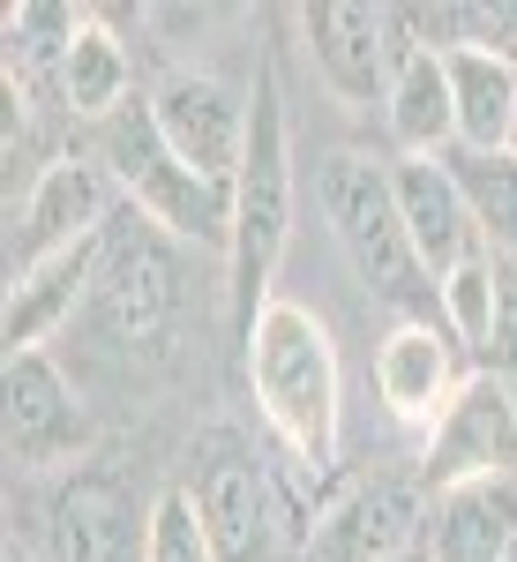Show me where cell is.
Instances as JSON below:
<instances>
[{
  "mask_svg": "<svg viewBox=\"0 0 517 562\" xmlns=\"http://www.w3.org/2000/svg\"><path fill=\"white\" fill-rule=\"evenodd\" d=\"M248 390L270 442L301 465L307 480L338 473V435H345V375H338V338L330 323L301 301H270L256 330L240 338Z\"/></svg>",
  "mask_w": 517,
  "mask_h": 562,
  "instance_id": "6da1fadb",
  "label": "cell"
},
{
  "mask_svg": "<svg viewBox=\"0 0 517 562\" xmlns=\"http://www.w3.org/2000/svg\"><path fill=\"white\" fill-rule=\"evenodd\" d=\"M315 203L330 217V240L338 256L352 262V278L368 285V301L397 307V323H428L442 315V293H435L428 262L405 233V211H397V188H390V166H368V158H323V180H315Z\"/></svg>",
  "mask_w": 517,
  "mask_h": 562,
  "instance_id": "7a4b0ae2",
  "label": "cell"
},
{
  "mask_svg": "<svg viewBox=\"0 0 517 562\" xmlns=\"http://www.w3.org/2000/svg\"><path fill=\"white\" fill-rule=\"evenodd\" d=\"M90 158L105 166L113 195H121L128 211H143L158 233L195 240V248H233V188H217V180H203L195 166L172 158V143L158 135L150 98H135L113 121H98Z\"/></svg>",
  "mask_w": 517,
  "mask_h": 562,
  "instance_id": "3957f363",
  "label": "cell"
},
{
  "mask_svg": "<svg viewBox=\"0 0 517 562\" xmlns=\"http://www.w3.org/2000/svg\"><path fill=\"white\" fill-rule=\"evenodd\" d=\"M285 240H293V143H285V105H278V83H256V105H248V166L233 180V315H240V338L256 330V315L278 293V262H285Z\"/></svg>",
  "mask_w": 517,
  "mask_h": 562,
  "instance_id": "277c9868",
  "label": "cell"
},
{
  "mask_svg": "<svg viewBox=\"0 0 517 562\" xmlns=\"http://www.w3.org/2000/svg\"><path fill=\"white\" fill-rule=\"evenodd\" d=\"M428 473H368L315 510L301 562H405L428 548Z\"/></svg>",
  "mask_w": 517,
  "mask_h": 562,
  "instance_id": "5b68a950",
  "label": "cell"
},
{
  "mask_svg": "<svg viewBox=\"0 0 517 562\" xmlns=\"http://www.w3.org/2000/svg\"><path fill=\"white\" fill-rule=\"evenodd\" d=\"M180 307V256L172 233H158L143 211H113L105 248H98V285H90V315L113 338H158L166 315Z\"/></svg>",
  "mask_w": 517,
  "mask_h": 562,
  "instance_id": "8992f818",
  "label": "cell"
},
{
  "mask_svg": "<svg viewBox=\"0 0 517 562\" xmlns=\"http://www.w3.org/2000/svg\"><path fill=\"white\" fill-rule=\"evenodd\" d=\"M301 38L315 76L330 83V98L345 105H383L397 68H405V15L397 8H368V0H315L301 8Z\"/></svg>",
  "mask_w": 517,
  "mask_h": 562,
  "instance_id": "52a82bcc",
  "label": "cell"
},
{
  "mask_svg": "<svg viewBox=\"0 0 517 562\" xmlns=\"http://www.w3.org/2000/svg\"><path fill=\"white\" fill-rule=\"evenodd\" d=\"M195 510H203V532H211L217 562H278V487L262 473V458L233 435H203L195 450V480H188Z\"/></svg>",
  "mask_w": 517,
  "mask_h": 562,
  "instance_id": "ba28073f",
  "label": "cell"
},
{
  "mask_svg": "<svg viewBox=\"0 0 517 562\" xmlns=\"http://www.w3.org/2000/svg\"><path fill=\"white\" fill-rule=\"evenodd\" d=\"M150 548V510L135 518V495L105 465H76L38 510V555L45 562H143Z\"/></svg>",
  "mask_w": 517,
  "mask_h": 562,
  "instance_id": "9c48e42d",
  "label": "cell"
},
{
  "mask_svg": "<svg viewBox=\"0 0 517 562\" xmlns=\"http://www.w3.org/2000/svg\"><path fill=\"white\" fill-rule=\"evenodd\" d=\"M465 360L473 352L450 338V323L428 315V323H390V338L375 346V397L397 428L413 435H435L450 420V405L465 397Z\"/></svg>",
  "mask_w": 517,
  "mask_h": 562,
  "instance_id": "30bf717a",
  "label": "cell"
},
{
  "mask_svg": "<svg viewBox=\"0 0 517 562\" xmlns=\"http://www.w3.org/2000/svg\"><path fill=\"white\" fill-rule=\"evenodd\" d=\"M90 450V413L45 352H8V465L76 473Z\"/></svg>",
  "mask_w": 517,
  "mask_h": 562,
  "instance_id": "8fae6325",
  "label": "cell"
},
{
  "mask_svg": "<svg viewBox=\"0 0 517 562\" xmlns=\"http://www.w3.org/2000/svg\"><path fill=\"white\" fill-rule=\"evenodd\" d=\"M113 225V180L98 158H53L31 188V203L23 217L8 225V278H23V270H38L45 256H60V248H76L90 233H105Z\"/></svg>",
  "mask_w": 517,
  "mask_h": 562,
  "instance_id": "7c38bea8",
  "label": "cell"
},
{
  "mask_svg": "<svg viewBox=\"0 0 517 562\" xmlns=\"http://www.w3.org/2000/svg\"><path fill=\"white\" fill-rule=\"evenodd\" d=\"M150 113H158V135L172 143L180 166H195L217 188L240 180V166H248V105L217 83V76H172L150 98Z\"/></svg>",
  "mask_w": 517,
  "mask_h": 562,
  "instance_id": "4fadbf2b",
  "label": "cell"
},
{
  "mask_svg": "<svg viewBox=\"0 0 517 562\" xmlns=\"http://www.w3.org/2000/svg\"><path fill=\"white\" fill-rule=\"evenodd\" d=\"M390 188H397L405 233H413V248L428 262L435 293H442L450 270H465L473 256H487V233H480V217H473V203H465L458 173H450V158H397V166H390Z\"/></svg>",
  "mask_w": 517,
  "mask_h": 562,
  "instance_id": "5bb4252c",
  "label": "cell"
},
{
  "mask_svg": "<svg viewBox=\"0 0 517 562\" xmlns=\"http://www.w3.org/2000/svg\"><path fill=\"white\" fill-rule=\"evenodd\" d=\"M510 442H517V397H510V383H503V375H473L465 397L450 405V420L428 435V480H435V495H442V487H458V480L503 473Z\"/></svg>",
  "mask_w": 517,
  "mask_h": 562,
  "instance_id": "9a60e30c",
  "label": "cell"
},
{
  "mask_svg": "<svg viewBox=\"0 0 517 562\" xmlns=\"http://www.w3.org/2000/svg\"><path fill=\"white\" fill-rule=\"evenodd\" d=\"M428 562H517V480H458L428 510Z\"/></svg>",
  "mask_w": 517,
  "mask_h": 562,
  "instance_id": "2e32d148",
  "label": "cell"
},
{
  "mask_svg": "<svg viewBox=\"0 0 517 562\" xmlns=\"http://www.w3.org/2000/svg\"><path fill=\"white\" fill-rule=\"evenodd\" d=\"M98 248H105V233H90V240H76V248L45 256L38 270L8 278V315H0L8 352H45V338L90 301V285H98Z\"/></svg>",
  "mask_w": 517,
  "mask_h": 562,
  "instance_id": "e0dca14e",
  "label": "cell"
},
{
  "mask_svg": "<svg viewBox=\"0 0 517 562\" xmlns=\"http://www.w3.org/2000/svg\"><path fill=\"white\" fill-rule=\"evenodd\" d=\"M442 68H450V105H458V150H473V158L510 150V135H517V60L495 53V45H458V53H442Z\"/></svg>",
  "mask_w": 517,
  "mask_h": 562,
  "instance_id": "ac0fdd59",
  "label": "cell"
},
{
  "mask_svg": "<svg viewBox=\"0 0 517 562\" xmlns=\"http://www.w3.org/2000/svg\"><path fill=\"white\" fill-rule=\"evenodd\" d=\"M383 121H390V143L397 158H458V105H450V68L442 53H405L397 83L383 98Z\"/></svg>",
  "mask_w": 517,
  "mask_h": 562,
  "instance_id": "d6986e66",
  "label": "cell"
},
{
  "mask_svg": "<svg viewBox=\"0 0 517 562\" xmlns=\"http://www.w3.org/2000/svg\"><path fill=\"white\" fill-rule=\"evenodd\" d=\"M135 68H128V45L113 38L98 15H83V31L68 45V60H60V105L76 113V121H113L121 105H135Z\"/></svg>",
  "mask_w": 517,
  "mask_h": 562,
  "instance_id": "ffe728a7",
  "label": "cell"
},
{
  "mask_svg": "<svg viewBox=\"0 0 517 562\" xmlns=\"http://www.w3.org/2000/svg\"><path fill=\"white\" fill-rule=\"evenodd\" d=\"M495 307H503V256L495 248L442 278V323L473 360H487V346H495Z\"/></svg>",
  "mask_w": 517,
  "mask_h": 562,
  "instance_id": "44dd1931",
  "label": "cell"
},
{
  "mask_svg": "<svg viewBox=\"0 0 517 562\" xmlns=\"http://www.w3.org/2000/svg\"><path fill=\"white\" fill-rule=\"evenodd\" d=\"M76 31H83L76 8H53V0H23V8H8V83H15V76H45V68H60L68 45H76Z\"/></svg>",
  "mask_w": 517,
  "mask_h": 562,
  "instance_id": "7402d4cb",
  "label": "cell"
},
{
  "mask_svg": "<svg viewBox=\"0 0 517 562\" xmlns=\"http://www.w3.org/2000/svg\"><path fill=\"white\" fill-rule=\"evenodd\" d=\"M143 562H217L211 532H203V510H195L188 487H166L150 503V548H143Z\"/></svg>",
  "mask_w": 517,
  "mask_h": 562,
  "instance_id": "603a6c76",
  "label": "cell"
},
{
  "mask_svg": "<svg viewBox=\"0 0 517 562\" xmlns=\"http://www.w3.org/2000/svg\"><path fill=\"white\" fill-rule=\"evenodd\" d=\"M405 562H428V548H413V555H405Z\"/></svg>",
  "mask_w": 517,
  "mask_h": 562,
  "instance_id": "cb8c5ba5",
  "label": "cell"
},
{
  "mask_svg": "<svg viewBox=\"0 0 517 562\" xmlns=\"http://www.w3.org/2000/svg\"><path fill=\"white\" fill-rule=\"evenodd\" d=\"M510 150H517V135H510Z\"/></svg>",
  "mask_w": 517,
  "mask_h": 562,
  "instance_id": "d4e9b609",
  "label": "cell"
}]
</instances>
